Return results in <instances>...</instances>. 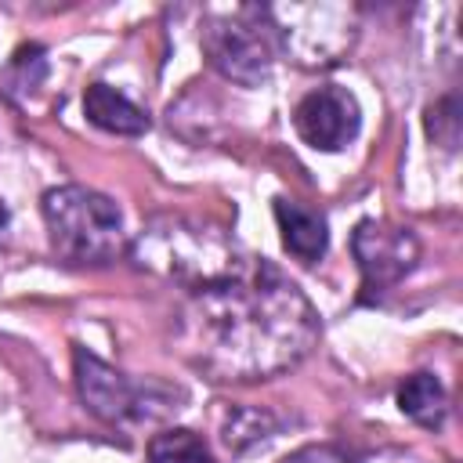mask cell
I'll list each match as a JSON object with an SVG mask.
<instances>
[{
	"label": "cell",
	"mask_w": 463,
	"mask_h": 463,
	"mask_svg": "<svg viewBox=\"0 0 463 463\" xmlns=\"http://www.w3.org/2000/svg\"><path fill=\"white\" fill-rule=\"evenodd\" d=\"M181 347L213 380L250 383L293 369L318 340L311 300L268 260L192 289L181 311Z\"/></svg>",
	"instance_id": "6da1fadb"
},
{
	"label": "cell",
	"mask_w": 463,
	"mask_h": 463,
	"mask_svg": "<svg viewBox=\"0 0 463 463\" xmlns=\"http://www.w3.org/2000/svg\"><path fill=\"white\" fill-rule=\"evenodd\" d=\"M43 221L51 232L54 253L72 264H105L123 250V221L109 195L61 184L43 192Z\"/></svg>",
	"instance_id": "7a4b0ae2"
},
{
	"label": "cell",
	"mask_w": 463,
	"mask_h": 463,
	"mask_svg": "<svg viewBox=\"0 0 463 463\" xmlns=\"http://www.w3.org/2000/svg\"><path fill=\"white\" fill-rule=\"evenodd\" d=\"M134 257L145 268H156V271H163V275H170L177 282H188L192 289L210 286V282H217V279H224L232 271H239L242 260H246L224 239H217V235H210L203 228L181 224V221L152 224L137 239Z\"/></svg>",
	"instance_id": "3957f363"
},
{
	"label": "cell",
	"mask_w": 463,
	"mask_h": 463,
	"mask_svg": "<svg viewBox=\"0 0 463 463\" xmlns=\"http://www.w3.org/2000/svg\"><path fill=\"white\" fill-rule=\"evenodd\" d=\"M268 11L260 7H242L235 14L224 18H210L203 29V51L210 58V65L242 83V87H257L268 80L271 72V29L264 25Z\"/></svg>",
	"instance_id": "277c9868"
},
{
	"label": "cell",
	"mask_w": 463,
	"mask_h": 463,
	"mask_svg": "<svg viewBox=\"0 0 463 463\" xmlns=\"http://www.w3.org/2000/svg\"><path fill=\"white\" fill-rule=\"evenodd\" d=\"M351 253L362 271V289L373 297L412 271V264L420 260V242L412 228L391 221H362L351 235Z\"/></svg>",
	"instance_id": "5b68a950"
},
{
	"label": "cell",
	"mask_w": 463,
	"mask_h": 463,
	"mask_svg": "<svg viewBox=\"0 0 463 463\" xmlns=\"http://www.w3.org/2000/svg\"><path fill=\"white\" fill-rule=\"evenodd\" d=\"M76 362V387H80V398L83 405L105 420V423H127V420H141V416H152L145 405L152 402L148 387L145 383H134L127 380L123 373H116L112 365H105L101 358H94L90 351L76 347L72 354Z\"/></svg>",
	"instance_id": "8992f818"
},
{
	"label": "cell",
	"mask_w": 463,
	"mask_h": 463,
	"mask_svg": "<svg viewBox=\"0 0 463 463\" xmlns=\"http://www.w3.org/2000/svg\"><path fill=\"white\" fill-rule=\"evenodd\" d=\"M358 101L354 94H347L344 87H318L311 94H304L293 109V127L297 134L322 152H336L344 148L354 134H358Z\"/></svg>",
	"instance_id": "52a82bcc"
},
{
	"label": "cell",
	"mask_w": 463,
	"mask_h": 463,
	"mask_svg": "<svg viewBox=\"0 0 463 463\" xmlns=\"http://www.w3.org/2000/svg\"><path fill=\"white\" fill-rule=\"evenodd\" d=\"M275 221H279V232H282V246L297 260L311 264L326 253L329 235H326V217L318 210H307L293 199H275Z\"/></svg>",
	"instance_id": "ba28073f"
},
{
	"label": "cell",
	"mask_w": 463,
	"mask_h": 463,
	"mask_svg": "<svg viewBox=\"0 0 463 463\" xmlns=\"http://www.w3.org/2000/svg\"><path fill=\"white\" fill-rule=\"evenodd\" d=\"M83 112L94 127L109 130V134H123V137H134V134H145L148 130V116L141 105H134L127 94L112 90L109 83H90L87 94H83Z\"/></svg>",
	"instance_id": "9c48e42d"
},
{
	"label": "cell",
	"mask_w": 463,
	"mask_h": 463,
	"mask_svg": "<svg viewBox=\"0 0 463 463\" xmlns=\"http://www.w3.org/2000/svg\"><path fill=\"white\" fill-rule=\"evenodd\" d=\"M398 409L416 420L420 427H441L445 412H449V398L445 387L434 373H412L405 376V383L398 387Z\"/></svg>",
	"instance_id": "30bf717a"
},
{
	"label": "cell",
	"mask_w": 463,
	"mask_h": 463,
	"mask_svg": "<svg viewBox=\"0 0 463 463\" xmlns=\"http://www.w3.org/2000/svg\"><path fill=\"white\" fill-rule=\"evenodd\" d=\"M148 463H213V452L195 430L174 427L148 441Z\"/></svg>",
	"instance_id": "8fae6325"
},
{
	"label": "cell",
	"mask_w": 463,
	"mask_h": 463,
	"mask_svg": "<svg viewBox=\"0 0 463 463\" xmlns=\"http://www.w3.org/2000/svg\"><path fill=\"white\" fill-rule=\"evenodd\" d=\"M47 72V61H43V47L40 43H25L14 51L7 72H4V87L7 90H18V94H29L33 87H40Z\"/></svg>",
	"instance_id": "7c38bea8"
},
{
	"label": "cell",
	"mask_w": 463,
	"mask_h": 463,
	"mask_svg": "<svg viewBox=\"0 0 463 463\" xmlns=\"http://www.w3.org/2000/svg\"><path fill=\"white\" fill-rule=\"evenodd\" d=\"M282 463H354V459L336 445H304V449L289 452Z\"/></svg>",
	"instance_id": "4fadbf2b"
},
{
	"label": "cell",
	"mask_w": 463,
	"mask_h": 463,
	"mask_svg": "<svg viewBox=\"0 0 463 463\" xmlns=\"http://www.w3.org/2000/svg\"><path fill=\"white\" fill-rule=\"evenodd\" d=\"M4 228H7V206H4V199H0V235H4Z\"/></svg>",
	"instance_id": "5bb4252c"
}]
</instances>
